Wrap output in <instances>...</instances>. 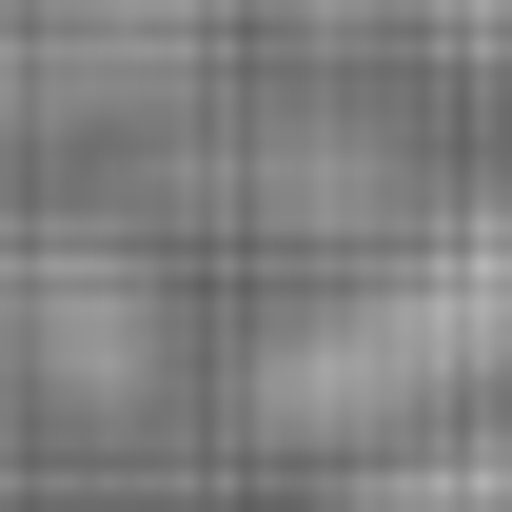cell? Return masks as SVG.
<instances>
[{
	"mask_svg": "<svg viewBox=\"0 0 512 512\" xmlns=\"http://www.w3.org/2000/svg\"><path fill=\"white\" fill-rule=\"evenodd\" d=\"M375 512H512V453H453V473H414V493H375Z\"/></svg>",
	"mask_w": 512,
	"mask_h": 512,
	"instance_id": "obj_1",
	"label": "cell"
}]
</instances>
